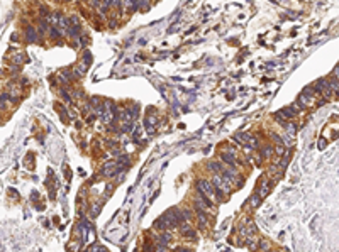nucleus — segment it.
Returning <instances> with one entry per match:
<instances>
[{
	"label": "nucleus",
	"instance_id": "f257e3e1",
	"mask_svg": "<svg viewBox=\"0 0 339 252\" xmlns=\"http://www.w3.org/2000/svg\"><path fill=\"white\" fill-rule=\"evenodd\" d=\"M198 190L203 193H207V195H212V184L209 181H198Z\"/></svg>",
	"mask_w": 339,
	"mask_h": 252
},
{
	"label": "nucleus",
	"instance_id": "f03ea898",
	"mask_svg": "<svg viewBox=\"0 0 339 252\" xmlns=\"http://www.w3.org/2000/svg\"><path fill=\"white\" fill-rule=\"evenodd\" d=\"M222 158H224V161H227V163H231V164H234V159H232V158H231V156H227V154H224V156H222Z\"/></svg>",
	"mask_w": 339,
	"mask_h": 252
}]
</instances>
